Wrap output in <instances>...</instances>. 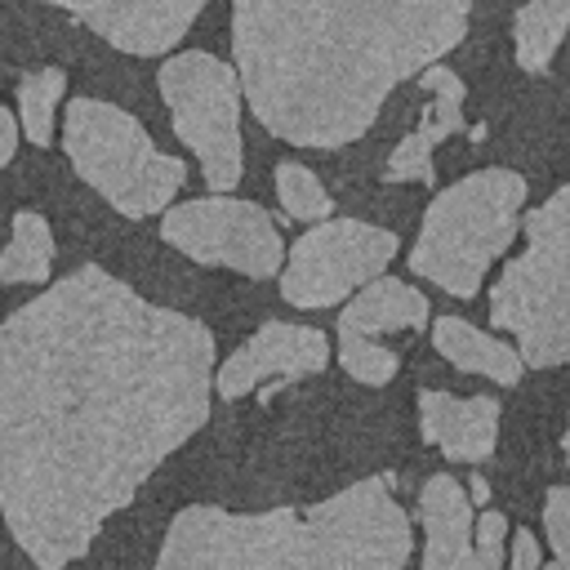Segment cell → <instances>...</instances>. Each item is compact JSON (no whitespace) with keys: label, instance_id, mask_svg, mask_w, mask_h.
I'll use <instances>...</instances> for the list:
<instances>
[{"label":"cell","instance_id":"cell-1","mask_svg":"<svg viewBox=\"0 0 570 570\" xmlns=\"http://www.w3.org/2000/svg\"><path fill=\"white\" fill-rule=\"evenodd\" d=\"M214 334L89 263L0 325V517L36 570L89 552L209 419Z\"/></svg>","mask_w":570,"mask_h":570},{"label":"cell","instance_id":"cell-2","mask_svg":"<svg viewBox=\"0 0 570 570\" xmlns=\"http://www.w3.org/2000/svg\"><path fill=\"white\" fill-rule=\"evenodd\" d=\"M472 0H232V67L254 120L294 147H347L387 94L468 36Z\"/></svg>","mask_w":570,"mask_h":570},{"label":"cell","instance_id":"cell-3","mask_svg":"<svg viewBox=\"0 0 570 570\" xmlns=\"http://www.w3.org/2000/svg\"><path fill=\"white\" fill-rule=\"evenodd\" d=\"M410 517L392 476H365L307 508H183L151 570H405Z\"/></svg>","mask_w":570,"mask_h":570},{"label":"cell","instance_id":"cell-4","mask_svg":"<svg viewBox=\"0 0 570 570\" xmlns=\"http://www.w3.org/2000/svg\"><path fill=\"white\" fill-rule=\"evenodd\" d=\"M525 249L490 285V325L534 370L570 365V183L521 218Z\"/></svg>","mask_w":570,"mask_h":570},{"label":"cell","instance_id":"cell-5","mask_svg":"<svg viewBox=\"0 0 570 570\" xmlns=\"http://www.w3.org/2000/svg\"><path fill=\"white\" fill-rule=\"evenodd\" d=\"M525 178L517 169H476L432 196L419 240L410 249V272L441 285L454 298H472L512 245L525 209Z\"/></svg>","mask_w":570,"mask_h":570},{"label":"cell","instance_id":"cell-6","mask_svg":"<svg viewBox=\"0 0 570 570\" xmlns=\"http://www.w3.org/2000/svg\"><path fill=\"white\" fill-rule=\"evenodd\" d=\"M62 151L80 183H89L116 214H165L187 183V160L160 151L151 134L116 102L71 98L62 111Z\"/></svg>","mask_w":570,"mask_h":570},{"label":"cell","instance_id":"cell-7","mask_svg":"<svg viewBox=\"0 0 570 570\" xmlns=\"http://www.w3.org/2000/svg\"><path fill=\"white\" fill-rule=\"evenodd\" d=\"M156 89L169 107L178 142L196 156L200 178L223 196L240 183L245 174V142H240V76L232 62L187 49L160 62Z\"/></svg>","mask_w":570,"mask_h":570},{"label":"cell","instance_id":"cell-8","mask_svg":"<svg viewBox=\"0 0 570 570\" xmlns=\"http://www.w3.org/2000/svg\"><path fill=\"white\" fill-rule=\"evenodd\" d=\"M396 249H401L396 232L365 218L312 223L289 245V263L281 272V298L303 312L334 307L347 294H361L370 281H379L383 267L396 258Z\"/></svg>","mask_w":570,"mask_h":570},{"label":"cell","instance_id":"cell-9","mask_svg":"<svg viewBox=\"0 0 570 570\" xmlns=\"http://www.w3.org/2000/svg\"><path fill=\"white\" fill-rule=\"evenodd\" d=\"M160 236L196 263L232 267L254 281L276 276L285 263L281 227L267 218L263 205L236 200V196H200V200H183L165 209Z\"/></svg>","mask_w":570,"mask_h":570},{"label":"cell","instance_id":"cell-10","mask_svg":"<svg viewBox=\"0 0 570 570\" xmlns=\"http://www.w3.org/2000/svg\"><path fill=\"white\" fill-rule=\"evenodd\" d=\"M325 365H330V338L316 325L267 321L214 370V392L223 401H240L245 392L267 387L263 396H272L281 383L321 374Z\"/></svg>","mask_w":570,"mask_h":570},{"label":"cell","instance_id":"cell-11","mask_svg":"<svg viewBox=\"0 0 570 570\" xmlns=\"http://www.w3.org/2000/svg\"><path fill=\"white\" fill-rule=\"evenodd\" d=\"M67 9L80 27L102 36L111 49L134 58L169 53L209 0H45Z\"/></svg>","mask_w":570,"mask_h":570},{"label":"cell","instance_id":"cell-12","mask_svg":"<svg viewBox=\"0 0 570 570\" xmlns=\"http://www.w3.org/2000/svg\"><path fill=\"white\" fill-rule=\"evenodd\" d=\"M419 85H423V94H428L423 120L392 147V156H387V165H383V183H432V178H436V169H432L436 142H445L450 134L463 129V98H468L463 80H459L450 67L436 62V67H428V71L419 76Z\"/></svg>","mask_w":570,"mask_h":570},{"label":"cell","instance_id":"cell-13","mask_svg":"<svg viewBox=\"0 0 570 570\" xmlns=\"http://www.w3.org/2000/svg\"><path fill=\"white\" fill-rule=\"evenodd\" d=\"M499 401L494 396H454L441 387L419 392V432L450 463H481L499 445Z\"/></svg>","mask_w":570,"mask_h":570},{"label":"cell","instance_id":"cell-14","mask_svg":"<svg viewBox=\"0 0 570 570\" xmlns=\"http://www.w3.org/2000/svg\"><path fill=\"white\" fill-rule=\"evenodd\" d=\"M419 525H423V570H481L476 566V517L472 494L459 476L436 472L419 490Z\"/></svg>","mask_w":570,"mask_h":570},{"label":"cell","instance_id":"cell-15","mask_svg":"<svg viewBox=\"0 0 570 570\" xmlns=\"http://www.w3.org/2000/svg\"><path fill=\"white\" fill-rule=\"evenodd\" d=\"M428 316H432L428 294H419L401 276H379L338 312V330L379 338V334H392V330H423Z\"/></svg>","mask_w":570,"mask_h":570},{"label":"cell","instance_id":"cell-16","mask_svg":"<svg viewBox=\"0 0 570 570\" xmlns=\"http://www.w3.org/2000/svg\"><path fill=\"white\" fill-rule=\"evenodd\" d=\"M432 343H436V352H441L454 370H463V374H485V379H494V383H503V387L521 383V374H525V361H521V352H517L512 343H503V338L476 330V325L463 321V316H441V321L432 325Z\"/></svg>","mask_w":570,"mask_h":570},{"label":"cell","instance_id":"cell-17","mask_svg":"<svg viewBox=\"0 0 570 570\" xmlns=\"http://www.w3.org/2000/svg\"><path fill=\"white\" fill-rule=\"evenodd\" d=\"M570 36V0H530L512 18V53L517 67L530 76H543Z\"/></svg>","mask_w":570,"mask_h":570},{"label":"cell","instance_id":"cell-18","mask_svg":"<svg viewBox=\"0 0 570 570\" xmlns=\"http://www.w3.org/2000/svg\"><path fill=\"white\" fill-rule=\"evenodd\" d=\"M53 276V227L36 209H18L9 223V245L0 249L4 285H45Z\"/></svg>","mask_w":570,"mask_h":570},{"label":"cell","instance_id":"cell-19","mask_svg":"<svg viewBox=\"0 0 570 570\" xmlns=\"http://www.w3.org/2000/svg\"><path fill=\"white\" fill-rule=\"evenodd\" d=\"M67 94V71L62 67H36L18 80V125L31 147L53 142V111Z\"/></svg>","mask_w":570,"mask_h":570},{"label":"cell","instance_id":"cell-20","mask_svg":"<svg viewBox=\"0 0 570 570\" xmlns=\"http://www.w3.org/2000/svg\"><path fill=\"white\" fill-rule=\"evenodd\" d=\"M276 196H281L285 218H294V223H325L334 214V200H330L325 183L298 160L276 165Z\"/></svg>","mask_w":570,"mask_h":570},{"label":"cell","instance_id":"cell-21","mask_svg":"<svg viewBox=\"0 0 570 570\" xmlns=\"http://www.w3.org/2000/svg\"><path fill=\"white\" fill-rule=\"evenodd\" d=\"M338 365L361 379V383H392L396 370H401V356L392 347H383L379 338H365V334H352V330H338Z\"/></svg>","mask_w":570,"mask_h":570},{"label":"cell","instance_id":"cell-22","mask_svg":"<svg viewBox=\"0 0 570 570\" xmlns=\"http://www.w3.org/2000/svg\"><path fill=\"white\" fill-rule=\"evenodd\" d=\"M543 534L552 543L543 570H570V485H552L543 494Z\"/></svg>","mask_w":570,"mask_h":570},{"label":"cell","instance_id":"cell-23","mask_svg":"<svg viewBox=\"0 0 570 570\" xmlns=\"http://www.w3.org/2000/svg\"><path fill=\"white\" fill-rule=\"evenodd\" d=\"M472 539H476V566H481V570H499L503 557H508V517L494 512V508H485V512L476 517Z\"/></svg>","mask_w":570,"mask_h":570},{"label":"cell","instance_id":"cell-24","mask_svg":"<svg viewBox=\"0 0 570 570\" xmlns=\"http://www.w3.org/2000/svg\"><path fill=\"white\" fill-rule=\"evenodd\" d=\"M508 570H543V548L534 530H517L508 543Z\"/></svg>","mask_w":570,"mask_h":570},{"label":"cell","instance_id":"cell-25","mask_svg":"<svg viewBox=\"0 0 570 570\" xmlns=\"http://www.w3.org/2000/svg\"><path fill=\"white\" fill-rule=\"evenodd\" d=\"M18 134H22V125H18V116L0 102V169L13 160V151H18Z\"/></svg>","mask_w":570,"mask_h":570},{"label":"cell","instance_id":"cell-26","mask_svg":"<svg viewBox=\"0 0 570 570\" xmlns=\"http://www.w3.org/2000/svg\"><path fill=\"white\" fill-rule=\"evenodd\" d=\"M468 494H472V503H485V499H490V485H485V476H481V472H472Z\"/></svg>","mask_w":570,"mask_h":570},{"label":"cell","instance_id":"cell-27","mask_svg":"<svg viewBox=\"0 0 570 570\" xmlns=\"http://www.w3.org/2000/svg\"><path fill=\"white\" fill-rule=\"evenodd\" d=\"M561 454H566V468H570V414H566V436H561Z\"/></svg>","mask_w":570,"mask_h":570}]
</instances>
